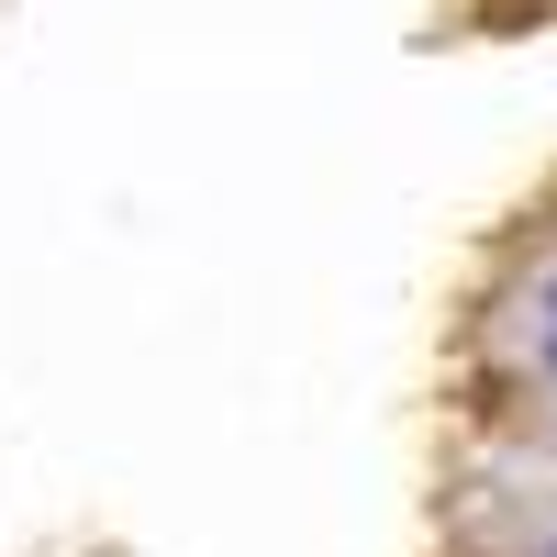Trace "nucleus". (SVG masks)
<instances>
[{"label":"nucleus","instance_id":"nucleus-1","mask_svg":"<svg viewBox=\"0 0 557 557\" xmlns=\"http://www.w3.org/2000/svg\"><path fill=\"white\" fill-rule=\"evenodd\" d=\"M546 301H557V290H546ZM546 357H557V312H546Z\"/></svg>","mask_w":557,"mask_h":557},{"label":"nucleus","instance_id":"nucleus-2","mask_svg":"<svg viewBox=\"0 0 557 557\" xmlns=\"http://www.w3.org/2000/svg\"><path fill=\"white\" fill-rule=\"evenodd\" d=\"M546 557H557V546H546Z\"/></svg>","mask_w":557,"mask_h":557}]
</instances>
